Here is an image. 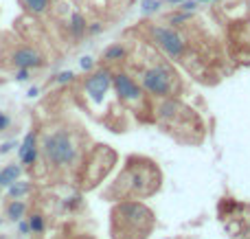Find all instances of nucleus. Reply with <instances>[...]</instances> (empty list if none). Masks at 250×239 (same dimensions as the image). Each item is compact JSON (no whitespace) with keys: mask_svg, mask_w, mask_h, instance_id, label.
Wrapping results in <instances>:
<instances>
[{"mask_svg":"<svg viewBox=\"0 0 250 239\" xmlns=\"http://www.w3.org/2000/svg\"><path fill=\"white\" fill-rule=\"evenodd\" d=\"M82 68L83 70H92V68H95V61H92V57H82Z\"/></svg>","mask_w":250,"mask_h":239,"instance_id":"24","label":"nucleus"},{"mask_svg":"<svg viewBox=\"0 0 250 239\" xmlns=\"http://www.w3.org/2000/svg\"><path fill=\"white\" fill-rule=\"evenodd\" d=\"M110 90H112V70H110L108 66L90 70V75H88L82 83V92H83L86 103L90 105L92 114L99 112V108L105 103V99H108Z\"/></svg>","mask_w":250,"mask_h":239,"instance_id":"9","label":"nucleus"},{"mask_svg":"<svg viewBox=\"0 0 250 239\" xmlns=\"http://www.w3.org/2000/svg\"><path fill=\"white\" fill-rule=\"evenodd\" d=\"M9 125H11V117H9L7 112H2V110H0V132H4Z\"/></svg>","mask_w":250,"mask_h":239,"instance_id":"20","label":"nucleus"},{"mask_svg":"<svg viewBox=\"0 0 250 239\" xmlns=\"http://www.w3.org/2000/svg\"><path fill=\"white\" fill-rule=\"evenodd\" d=\"M112 90L119 103L125 110H129L134 117H138L141 121H154L151 119V103L154 101H149V95L143 90V86L136 81L132 73H127V70L112 73Z\"/></svg>","mask_w":250,"mask_h":239,"instance_id":"6","label":"nucleus"},{"mask_svg":"<svg viewBox=\"0 0 250 239\" xmlns=\"http://www.w3.org/2000/svg\"><path fill=\"white\" fill-rule=\"evenodd\" d=\"M31 182H26V180H16V182H11L7 187V196L11 198V200H16V198H24L26 193H31Z\"/></svg>","mask_w":250,"mask_h":239,"instance_id":"16","label":"nucleus"},{"mask_svg":"<svg viewBox=\"0 0 250 239\" xmlns=\"http://www.w3.org/2000/svg\"><path fill=\"white\" fill-rule=\"evenodd\" d=\"M0 224H2V219H0Z\"/></svg>","mask_w":250,"mask_h":239,"instance_id":"26","label":"nucleus"},{"mask_svg":"<svg viewBox=\"0 0 250 239\" xmlns=\"http://www.w3.org/2000/svg\"><path fill=\"white\" fill-rule=\"evenodd\" d=\"M73 77H75V75L70 73V70H64V73H60L55 77V81L57 83H70V81H73Z\"/></svg>","mask_w":250,"mask_h":239,"instance_id":"19","label":"nucleus"},{"mask_svg":"<svg viewBox=\"0 0 250 239\" xmlns=\"http://www.w3.org/2000/svg\"><path fill=\"white\" fill-rule=\"evenodd\" d=\"M20 4L33 16H42V13L48 11L51 7V0H20Z\"/></svg>","mask_w":250,"mask_h":239,"instance_id":"17","label":"nucleus"},{"mask_svg":"<svg viewBox=\"0 0 250 239\" xmlns=\"http://www.w3.org/2000/svg\"><path fill=\"white\" fill-rule=\"evenodd\" d=\"M151 119L158 127L180 145H200L207 136V125L200 112L180 97H160L151 103Z\"/></svg>","mask_w":250,"mask_h":239,"instance_id":"3","label":"nucleus"},{"mask_svg":"<svg viewBox=\"0 0 250 239\" xmlns=\"http://www.w3.org/2000/svg\"><path fill=\"white\" fill-rule=\"evenodd\" d=\"M29 73H31L29 68H16V79L18 81H26V79H29Z\"/></svg>","mask_w":250,"mask_h":239,"instance_id":"22","label":"nucleus"},{"mask_svg":"<svg viewBox=\"0 0 250 239\" xmlns=\"http://www.w3.org/2000/svg\"><path fill=\"white\" fill-rule=\"evenodd\" d=\"M88 134L79 125L73 123H51L44 130H40V160L44 169L60 180H77L82 169V162L86 158Z\"/></svg>","mask_w":250,"mask_h":239,"instance_id":"1","label":"nucleus"},{"mask_svg":"<svg viewBox=\"0 0 250 239\" xmlns=\"http://www.w3.org/2000/svg\"><path fill=\"white\" fill-rule=\"evenodd\" d=\"M9 61H11L13 68H42L44 64H46V60H44V55L38 51V48L33 46H20L16 48V51L11 53V57H9Z\"/></svg>","mask_w":250,"mask_h":239,"instance_id":"11","label":"nucleus"},{"mask_svg":"<svg viewBox=\"0 0 250 239\" xmlns=\"http://www.w3.org/2000/svg\"><path fill=\"white\" fill-rule=\"evenodd\" d=\"M165 176L158 162L141 154L125 158L119 176L104 189V198L110 202L119 200H147L163 189Z\"/></svg>","mask_w":250,"mask_h":239,"instance_id":"2","label":"nucleus"},{"mask_svg":"<svg viewBox=\"0 0 250 239\" xmlns=\"http://www.w3.org/2000/svg\"><path fill=\"white\" fill-rule=\"evenodd\" d=\"M16 224H18V231H20L22 235H29V233H31L29 222H26V219H20V222H16Z\"/></svg>","mask_w":250,"mask_h":239,"instance_id":"23","label":"nucleus"},{"mask_svg":"<svg viewBox=\"0 0 250 239\" xmlns=\"http://www.w3.org/2000/svg\"><path fill=\"white\" fill-rule=\"evenodd\" d=\"M26 211H29V202H24L22 198H16V200H11L7 204L4 215H7L11 222H20V219L26 218Z\"/></svg>","mask_w":250,"mask_h":239,"instance_id":"13","label":"nucleus"},{"mask_svg":"<svg viewBox=\"0 0 250 239\" xmlns=\"http://www.w3.org/2000/svg\"><path fill=\"white\" fill-rule=\"evenodd\" d=\"M156 228V215L141 200H119L110 211L112 239H149Z\"/></svg>","mask_w":250,"mask_h":239,"instance_id":"5","label":"nucleus"},{"mask_svg":"<svg viewBox=\"0 0 250 239\" xmlns=\"http://www.w3.org/2000/svg\"><path fill=\"white\" fill-rule=\"evenodd\" d=\"M149 40L169 61H187L189 60V40L176 24H151Z\"/></svg>","mask_w":250,"mask_h":239,"instance_id":"8","label":"nucleus"},{"mask_svg":"<svg viewBox=\"0 0 250 239\" xmlns=\"http://www.w3.org/2000/svg\"><path fill=\"white\" fill-rule=\"evenodd\" d=\"M127 55H129V51H127V46L121 42H114V44H110L108 48L104 51V61L105 64H114V61H123V60H127Z\"/></svg>","mask_w":250,"mask_h":239,"instance_id":"14","label":"nucleus"},{"mask_svg":"<svg viewBox=\"0 0 250 239\" xmlns=\"http://www.w3.org/2000/svg\"><path fill=\"white\" fill-rule=\"evenodd\" d=\"M68 31H70V38H73V40H82L83 35L88 33V22H86V18H83L79 11L70 13V18H68Z\"/></svg>","mask_w":250,"mask_h":239,"instance_id":"12","label":"nucleus"},{"mask_svg":"<svg viewBox=\"0 0 250 239\" xmlns=\"http://www.w3.org/2000/svg\"><path fill=\"white\" fill-rule=\"evenodd\" d=\"M18 158H20L22 167H29V169L33 165H38V160H40V132L38 130H31L20 140V145H18Z\"/></svg>","mask_w":250,"mask_h":239,"instance_id":"10","label":"nucleus"},{"mask_svg":"<svg viewBox=\"0 0 250 239\" xmlns=\"http://www.w3.org/2000/svg\"><path fill=\"white\" fill-rule=\"evenodd\" d=\"M18 145H20L18 140H7V143H2L0 145V156H2V154H9L13 147H18Z\"/></svg>","mask_w":250,"mask_h":239,"instance_id":"21","label":"nucleus"},{"mask_svg":"<svg viewBox=\"0 0 250 239\" xmlns=\"http://www.w3.org/2000/svg\"><path fill=\"white\" fill-rule=\"evenodd\" d=\"M129 73L136 77V81L151 99L178 97L182 92L180 75L173 70V66L165 60L160 51H149L143 46V57H138Z\"/></svg>","mask_w":250,"mask_h":239,"instance_id":"4","label":"nucleus"},{"mask_svg":"<svg viewBox=\"0 0 250 239\" xmlns=\"http://www.w3.org/2000/svg\"><path fill=\"white\" fill-rule=\"evenodd\" d=\"M83 239H92V237H83Z\"/></svg>","mask_w":250,"mask_h":239,"instance_id":"25","label":"nucleus"},{"mask_svg":"<svg viewBox=\"0 0 250 239\" xmlns=\"http://www.w3.org/2000/svg\"><path fill=\"white\" fill-rule=\"evenodd\" d=\"M22 162H11V165L2 167L0 169V187H9L11 182H16V180H20L22 176Z\"/></svg>","mask_w":250,"mask_h":239,"instance_id":"15","label":"nucleus"},{"mask_svg":"<svg viewBox=\"0 0 250 239\" xmlns=\"http://www.w3.org/2000/svg\"><path fill=\"white\" fill-rule=\"evenodd\" d=\"M26 222H29V228L33 235H40V233H44V228H46V219H44L42 213H31L29 218H26Z\"/></svg>","mask_w":250,"mask_h":239,"instance_id":"18","label":"nucleus"},{"mask_svg":"<svg viewBox=\"0 0 250 239\" xmlns=\"http://www.w3.org/2000/svg\"><path fill=\"white\" fill-rule=\"evenodd\" d=\"M117 165V152L108 145H90L88 149L86 158L82 162V169L77 174V180H79V187L83 191H90V189L99 187L108 174L114 169Z\"/></svg>","mask_w":250,"mask_h":239,"instance_id":"7","label":"nucleus"}]
</instances>
